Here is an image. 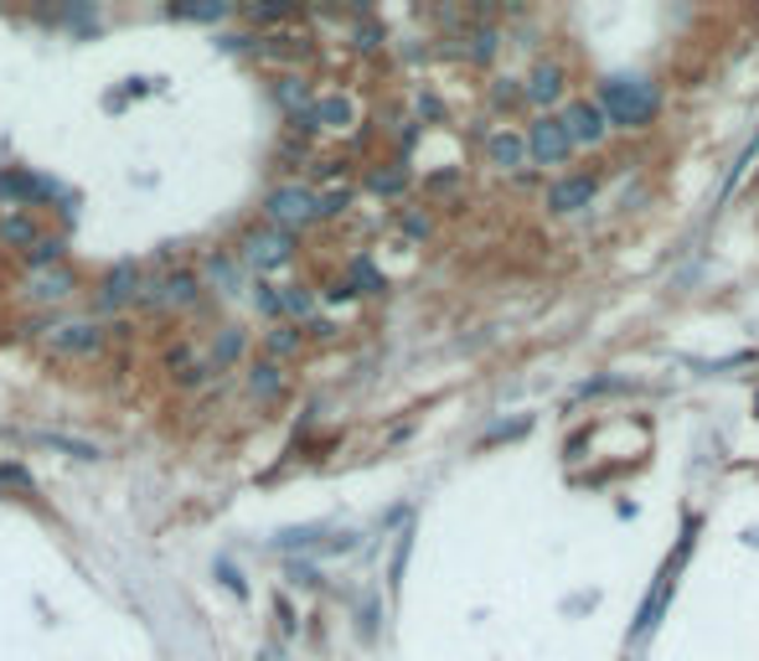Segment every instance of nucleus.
Listing matches in <instances>:
<instances>
[{
  "mask_svg": "<svg viewBox=\"0 0 759 661\" xmlns=\"http://www.w3.org/2000/svg\"><path fill=\"white\" fill-rule=\"evenodd\" d=\"M264 347H269V357H294V351H300V330H294L290 321H279V326L264 336Z\"/></svg>",
  "mask_w": 759,
  "mask_h": 661,
  "instance_id": "nucleus-23",
  "label": "nucleus"
},
{
  "mask_svg": "<svg viewBox=\"0 0 759 661\" xmlns=\"http://www.w3.org/2000/svg\"><path fill=\"white\" fill-rule=\"evenodd\" d=\"M243 269H249V264H243V259H233V253H213L202 279H207V285H217L222 295H233V290H238V279H243Z\"/></svg>",
  "mask_w": 759,
  "mask_h": 661,
  "instance_id": "nucleus-18",
  "label": "nucleus"
},
{
  "mask_svg": "<svg viewBox=\"0 0 759 661\" xmlns=\"http://www.w3.org/2000/svg\"><path fill=\"white\" fill-rule=\"evenodd\" d=\"M109 341V330L94 326V321H68V326L47 330V351L62 357V362H83V357H98Z\"/></svg>",
  "mask_w": 759,
  "mask_h": 661,
  "instance_id": "nucleus-4",
  "label": "nucleus"
},
{
  "mask_svg": "<svg viewBox=\"0 0 759 661\" xmlns=\"http://www.w3.org/2000/svg\"><path fill=\"white\" fill-rule=\"evenodd\" d=\"M258 311H264V315H279V321H285V295L274 290V285H258Z\"/></svg>",
  "mask_w": 759,
  "mask_h": 661,
  "instance_id": "nucleus-28",
  "label": "nucleus"
},
{
  "mask_svg": "<svg viewBox=\"0 0 759 661\" xmlns=\"http://www.w3.org/2000/svg\"><path fill=\"white\" fill-rule=\"evenodd\" d=\"M0 196H5V202H16V213H32L37 202L58 196V187H52V181H41V176H32V171H0Z\"/></svg>",
  "mask_w": 759,
  "mask_h": 661,
  "instance_id": "nucleus-10",
  "label": "nucleus"
},
{
  "mask_svg": "<svg viewBox=\"0 0 759 661\" xmlns=\"http://www.w3.org/2000/svg\"><path fill=\"white\" fill-rule=\"evenodd\" d=\"M160 368L171 372V383H181V388H202V383H207V368H213V357H202L196 341H171L166 357H160Z\"/></svg>",
  "mask_w": 759,
  "mask_h": 661,
  "instance_id": "nucleus-7",
  "label": "nucleus"
},
{
  "mask_svg": "<svg viewBox=\"0 0 759 661\" xmlns=\"http://www.w3.org/2000/svg\"><path fill=\"white\" fill-rule=\"evenodd\" d=\"M37 217H32V213H5V217H0V243H5V249H21V253H26V249H37Z\"/></svg>",
  "mask_w": 759,
  "mask_h": 661,
  "instance_id": "nucleus-16",
  "label": "nucleus"
},
{
  "mask_svg": "<svg viewBox=\"0 0 759 661\" xmlns=\"http://www.w3.org/2000/svg\"><path fill=\"white\" fill-rule=\"evenodd\" d=\"M347 202H351V187H332V192H321V217L347 213Z\"/></svg>",
  "mask_w": 759,
  "mask_h": 661,
  "instance_id": "nucleus-26",
  "label": "nucleus"
},
{
  "mask_svg": "<svg viewBox=\"0 0 759 661\" xmlns=\"http://www.w3.org/2000/svg\"><path fill=\"white\" fill-rule=\"evenodd\" d=\"M176 16H196V21H222V5H176Z\"/></svg>",
  "mask_w": 759,
  "mask_h": 661,
  "instance_id": "nucleus-30",
  "label": "nucleus"
},
{
  "mask_svg": "<svg viewBox=\"0 0 759 661\" xmlns=\"http://www.w3.org/2000/svg\"><path fill=\"white\" fill-rule=\"evenodd\" d=\"M274 98H279V104H285L290 115H305V109L315 104V98H311V83L300 79V73H285V79L274 83Z\"/></svg>",
  "mask_w": 759,
  "mask_h": 661,
  "instance_id": "nucleus-20",
  "label": "nucleus"
},
{
  "mask_svg": "<svg viewBox=\"0 0 759 661\" xmlns=\"http://www.w3.org/2000/svg\"><path fill=\"white\" fill-rule=\"evenodd\" d=\"M564 130L574 135V145H600L604 130H610V119H604L600 98H594V104H589V98H585V104H574V109L564 115Z\"/></svg>",
  "mask_w": 759,
  "mask_h": 661,
  "instance_id": "nucleus-11",
  "label": "nucleus"
},
{
  "mask_svg": "<svg viewBox=\"0 0 759 661\" xmlns=\"http://www.w3.org/2000/svg\"><path fill=\"white\" fill-rule=\"evenodd\" d=\"M140 290H145V274H140L135 259H124L104 274L98 285V311H124V305H140Z\"/></svg>",
  "mask_w": 759,
  "mask_h": 661,
  "instance_id": "nucleus-6",
  "label": "nucleus"
},
{
  "mask_svg": "<svg viewBox=\"0 0 759 661\" xmlns=\"http://www.w3.org/2000/svg\"><path fill=\"white\" fill-rule=\"evenodd\" d=\"M290 249H294V233H285V228H258V233H249L243 238V249H238V259L249 264V269H258V274H269V269H279L285 259H290Z\"/></svg>",
  "mask_w": 759,
  "mask_h": 661,
  "instance_id": "nucleus-5",
  "label": "nucleus"
},
{
  "mask_svg": "<svg viewBox=\"0 0 759 661\" xmlns=\"http://www.w3.org/2000/svg\"><path fill=\"white\" fill-rule=\"evenodd\" d=\"M5 486L16 491V496H32V491H37V486H32V476H26L21 466H0V491H5Z\"/></svg>",
  "mask_w": 759,
  "mask_h": 661,
  "instance_id": "nucleus-24",
  "label": "nucleus"
},
{
  "mask_svg": "<svg viewBox=\"0 0 759 661\" xmlns=\"http://www.w3.org/2000/svg\"><path fill=\"white\" fill-rule=\"evenodd\" d=\"M73 285H79V279H73V269H68V264H62V269H47V274H32L26 300H32V305H58L62 295H73Z\"/></svg>",
  "mask_w": 759,
  "mask_h": 661,
  "instance_id": "nucleus-13",
  "label": "nucleus"
},
{
  "mask_svg": "<svg viewBox=\"0 0 759 661\" xmlns=\"http://www.w3.org/2000/svg\"><path fill=\"white\" fill-rule=\"evenodd\" d=\"M311 311H315L311 290H305V285H290V290H285V315H311Z\"/></svg>",
  "mask_w": 759,
  "mask_h": 661,
  "instance_id": "nucleus-25",
  "label": "nucleus"
},
{
  "mask_svg": "<svg viewBox=\"0 0 759 661\" xmlns=\"http://www.w3.org/2000/svg\"><path fill=\"white\" fill-rule=\"evenodd\" d=\"M351 115H357V109H351V98L321 94L305 115H294V130H300V135H315V130H347Z\"/></svg>",
  "mask_w": 759,
  "mask_h": 661,
  "instance_id": "nucleus-8",
  "label": "nucleus"
},
{
  "mask_svg": "<svg viewBox=\"0 0 759 661\" xmlns=\"http://www.w3.org/2000/svg\"><path fill=\"white\" fill-rule=\"evenodd\" d=\"M403 187H409V176L403 171H377L372 176V192H383V196H398Z\"/></svg>",
  "mask_w": 759,
  "mask_h": 661,
  "instance_id": "nucleus-27",
  "label": "nucleus"
},
{
  "mask_svg": "<svg viewBox=\"0 0 759 661\" xmlns=\"http://www.w3.org/2000/svg\"><path fill=\"white\" fill-rule=\"evenodd\" d=\"M269 223L274 228H285V233H300L305 223H315L321 217V196L311 192V187H279V192H269Z\"/></svg>",
  "mask_w": 759,
  "mask_h": 661,
  "instance_id": "nucleus-3",
  "label": "nucleus"
},
{
  "mask_svg": "<svg viewBox=\"0 0 759 661\" xmlns=\"http://www.w3.org/2000/svg\"><path fill=\"white\" fill-rule=\"evenodd\" d=\"M21 259H26V269H32V274L62 269V259H68V243H62L58 233H47V238H37V249H26Z\"/></svg>",
  "mask_w": 759,
  "mask_h": 661,
  "instance_id": "nucleus-17",
  "label": "nucleus"
},
{
  "mask_svg": "<svg viewBox=\"0 0 759 661\" xmlns=\"http://www.w3.org/2000/svg\"><path fill=\"white\" fill-rule=\"evenodd\" d=\"M249 393L258 398V404H274V398L285 393V368H279L274 357L253 362V368H249Z\"/></svg>",
  "mask_w": 759,
  "mask_h": 661,
  "instance_id": "nucleus-15",
  "label": "nucleus"
},
{
  "mask_svg": "<svg viewBox=\"0 0 759 661\" xmlns=\"http://www.w3.org/2000/svg\"><path fill=\"white\" fill-rule=\"evenodd\" d=\"M558 94H564V73H558V68H538L532 83H527V98H532V104H553Z\"/></svg>",
  "mask_w": 759,
  "mask_h": 661,
  "instance_id": "nucleus-22",
  "label": "nucleus"
},
{
  "mask_svg": "<svg viewBox=\"0 0 759 661\" xmlns=\"http://www.w3.org/2000/svg\"><path fill=\"white\" fill-rule=\"evenodd\" d=\"M589 202H594V176H568V181H558V187L547 192V207H553V213H579Z\"/></svg>",
  "mask_w": 759,
  "mask_h": 661,
  "instance_id": "nucleus-14",
  "label": "nucleus"
},
{
  "mask_svg": "<svg viewBox=\"0 0 759 661\" xmlns=\"http://www.w3.org/2000/svg\"><path fill=\"white\" fill-rule=\"evenodd\" d=\"M486 156H491V166L511 171V166H522L527 140H517V135H491V140H486Z\"/></svg>",
  "mask_w": 759,
  "mask_h": 661,
  "instance_id": "nucleus-21",
  "label": "nucleus"
},
{
  "mask_svg": "<svg viewBox=\"0 0 759 661\" xmlns=\"http://www.w3.org/2000/svg\"><path fill=\"white\" fill-rule=\"evenodd\" d=\"M243 351H249V336L238 326H222L213 341V368H238L243 362Z\"/></svg>",
  "mask_w": 759,
  "mask_h": 661,
  "instance_id": "nucleus-19",
  "label": "nucleus"
},
{
  "mask_svg": "<svg viewBox=\"0 0 759 661\" xmlns=\"http://www.w3.org/2000/svg\"><path fill=\"white\" fill-rule=\"evenodd\" d=\"M357 285H362V290H383V279H377L372 264H351V290H357Z\"/></svg>",
  "mask_w": 759,
  "mask_h": 661,
  "instance_id": "nucleus-29",
  "label": "nucleus"
},
{
  "mask_svg": "<svg viewBox=\"0 0 759 661\" xmlns=\"http://www.w3.org/2000/svg\"><path fill=\"white\" fill-rule=\"evenodd\" d=\"M692 532H698V522H687V532H682V543H677V558H666V568H662V579H656V589L646 594V604H641V625H636V636H651V630H656V621H662L666 600H672V589H677L682 564L692 558Z\"/></svg>",
  "mask_w": 759,
  "mask_h": 661,
  "instance_id": "nucleus-2",
  "label": "nucleus"
},
{
  "mask_svg": "<svg viewBox=\"0 0 759 661\" xmlns=\"http://www.w3.org/2000/svg\"><path fill=\"white\" fill-rule=\"evenodd\" d=\"M527 151L543 160V166H558V160H568V151H574V135L564 130V119H538L532 135H527Z\"/></svg>",
  "mask_w": 759,
  "mask_h": 661,
  "instance_id": "nucleus-9",
  "label": "nucleus"
},
{
  "mask_svg": "<svg viewBox=\"0 0 759 661\" xmlns=\"http://www.w3.org/2000/svg\"><path fill=\"white\" fill-rule=\"evenodd\" d=\"M160 290H166V311H186V305H196V300H202L207 279H202L196 269H186V264H181V269H171L166 279H160Z\"/></svg>",
  "mask_w": 759,
  "mask_h": 661,
  "instance_id": "nucleus-12",
  "label": "nucleus"
},
{
  "mask_svg": "<svg viewBox=\"0 0 759 661\" xmlns=\"http://www.w3.org/2000/svg\"><path fill=\"white\" fill-rule=\"evenodd\" d=\"M656 88L646 79H604L600 88V109L610 124H621V130H641V124H651L656 119Z\"/></svg>",
  "mask_w": 759,
  "mask_h": 661,
  "instance_id": "nucleus-1",
  "label": "nucleus"
}]
</instances>
